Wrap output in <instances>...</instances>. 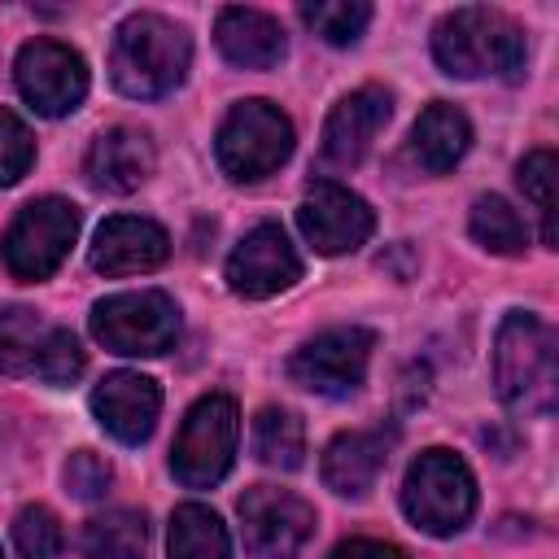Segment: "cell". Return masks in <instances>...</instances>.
Instances as JSON below:
<instances>
[{"mask_svg": "<svg viewBox=\"0 0 559 559\" xmlns=\"http://www.w3.org/2000/svg\"><path fill=\"white\" fill-rule=\"evenodd\" d=\"M192 39L162 13H131L109 48V79L131 100H157L188 74Z\"/></svg>", "mask_w": 559, "mask_h": 559, "instance_id": "1", "label": "cell"}, {"mask_svg": "<svg viewBox=\"0 0 559 559\" xmlns=\"http://www.w3.org/2000/svg\"><path fill=\"white\" fill-rule=\"evenodd\" d=\"M493 389L511 411L546 415L559 389L555 328L528 310H511L493 336Z\"/></svg>", "mask_w": 559, "mask_h": 559, "instance_id": "2", "label": "cell"}, {"mask_svg": "<svg viewBox=\"0 0 559 559\" xmlns=\"http://www.w3.org/2000/svg\"><path fill=\"white\" fill-rule=\"evenodd\" d=\"M432 57L445 74L454 79H480V74H502V79H520L524 74V31L498 13V9H454L432 26Z\"/></svg>", "mask_w": 559, "mask_h": 559, "instance_id": "3", "label": "cell"}, {"mask_svg": "<svg viewBox=\"0 0 559 559\" xmlns=\"http://www.w3.org/2000/svg\"><path fill=\"white\" fill-rule=\"evenodd\" d=\"M402 511L432 537H454L476 511V480L450 450H424L402 480Z\"/></svg>", "mask_w": 559, "mask_h": 559, "instance_id": "4", "label": "cell"}, {"mask_svg": "<svg viewBox=\"0 0 559 559\" xmlns=\"http://www.w3.org/2000/svg\"><path fill=\"white\" fill-rule=\"evenodd\" d=\"M240 437V411L227 393H205L179 424L170 467L188 489H210L231 472Z\"/></svg>", "mask_w": 559, "mask_h": 559, "instance_id": "5", "label": "cell"}, {"mask_svg": "<svg viewBox=\"0 0 559 559\" xmlns=\"http://www.w3.org/2000/svg\"><path fill=\"white\" fill-rule=\"evenodd\" d=\"M214 153H218V166L236 183L262 179V175H271V170H280L288 162V153H293V122L271 100H240L223 118Z\"/></svg>", "mask_w": 559, "mask_h": 559, "instance_id": "6", "label": "cell"}, {"mask_svg": "<svg viewBox=\"0 0 559 559\" xmlns=\"http://www.w3.org/2000/svg\"><path fill=\"white\" fill-rule=\"evenodd\" d=\"M92 336L114 354H166L179 336V310L166 293L140 288V293H114L92 306Z\"/></svg>", "mask_w": 559, "mask_h": 559, "instance_id": "7", "label": "cell"}, {"mask_svg": "<svg viewBox=\"0 0 559 559\" xmlns=\"http://www.w3.org/2000/svg\"><path fill=\"white\" fill-rule=\"evenodd\" d=\"M79 236V210L61 197H39L17 210L4 231V266L17 280H48Z\"/></svg>", "mask_w": 559, "mask_h": 559, "instance_id": "8", "label": "cell"}, {"mask_svg": "<svg viewBox=\"0 0 559 559\" xmlns=\"http://www.w3.org/2000/svg\"><path fill=\"white\" fill-rule=\"evenodd\" d=\"M240 537L253 559H293L314 533V507L280 485H253L236 502Z\"/></svg>", "mask_w": 559, "mask_h": 559, "instance_id": "9", "label": "cell"}, {"mask_svg": "<svg viewBox=\"0 0 559 559\" xmlns=\"http://www.w3.org/2000/svg\"><path fill=\"white\" fill-rule=\"evenodd\" d=\"M371 349H376V332L367 328H328L319 336H310L293 358H288V376L310 389V393H323V397H349L362 376H367V362H371Z\"/></svg>", "mask_w": 559, "mask_h": 559, "instance_id": "10", "label": "cell"}, {"mask_svg": "<svg viewBox=\"0 0 559 559\" xmlns=\"http://www.w3.org/2000/svg\"><path fill=\"white\" fill-rule=\"evenodd\" d=\"M13 79H17L22 100L35 114H44V118H61V114L79 109L83 96H87V66H83V57L74 48L57 44V39L22 44Z\"/></svg>", "mask_w": 559, "mask_h": 559, "instance_id": "11", "label": "cell"}, {"mask_svg": "<svg viewBox=\"0 0 559 559\" xmlns=\"http://www.w3.org/2000/svg\"><path fill=\"white\" fill-rule=\"evenodd\" d=\"M301 280V258L280 223H258L227 258V284L240 297H275Z\"/></svg>", "mask_w": 559, "mask_h": 559, "instance_id": "12", "label": "cell"}, {"mask_svg": "<svg viewBox=\"0 0 559 559\" xmlns=\"http://www.w3.org/2000/svg\"><path fill=\"white\" fill-rule=\"evenodd\" d=\"M297 227L319 253L332 258L367 245V236L376 231V214L358 192L341 183H314L297 205Z\"/></svg>", "mask_w": 559, "mask_h": 559, "instance_id": "13", "label": "cell"}, {"mask_svg": "<svg viewBox=\"0 0 559 559\" xmlns=\"http://www.w3.org/2000/svg\"><path fill=\"white\" fill-rule=\"evenodd\" d=\"M92 415L122 445H140V441H148V432L162 415V389H157V380H148L140 371H109L92 389Z\"/></svg>", "mask_w": 559, "mask_h": 559, "instance_id": "14", "label": "cell"}, {"mask_svg": "<svg viewBox=\"0 0 559 559\" xmlns=\"http://www.w3.org/2000/svg\"><path fill=\"white\" fill-rule=\"evenodd\" d=\"M170 253V236L153 223V218H131V214H118V218H105L96 227V240H92V271L118 280V275H140V271H153L162 266Z\"/></svg>", "mask_w": 559, "mask_h": 559, "instance_id": "15", "label": "cell"}, {"mask_svg": "<svg viewBox=\"0 0 559 559\" xmlns=\"http://www.w3.org/2000/svg\"><path fill=\"white\" fill-rule=\"evenodd\" d=\"M389 114H393V100L384 87H358L341 96L323 122V157L332 166H358L376 144V135L384 131Z\"/></svg>", "mask_w": 559, "mask_h": 559, "instance_id": "16", "label": "cell"}, {"mask_svg": "<svg viewBox=\"0 0 559 559\" xmlns=\"http://www.w3.org/2000/svg\"><path fill=\"white\" fill-rule=\"evenodd\" d=\"M83 175L100 192H135L153 175V144L135 127H109L92 140Z\"/></svg>", "mask_w": 559, "mask_h": 559, "instance_id": "17", "label": "cell"}, {"mask_svg": "<svg viewBox=\"0 0 559 559\" xmlns=\"http://www.w3.org/2000/svg\"><path fill=\"white\" fill-rule=\"evenodd\" d=\"M214 44L218 52L240 66V70H271L284 61L288 52V39H284V26L262 13V9H223L218 22H214Z\"/></svg>", "mask_w": 559, "mask_h": 559, "instance_id": "18", "label": "cell"}, {"mask_svg": "<svg viewBox=\"0 0 559 559\" xmlns=\"http://www.w3.org/2000/svg\"><path fill=\"white\" fill-rule=\"evenodd\" d=\"M389 445H393V432H384V428H354V432L332 437L323 450V485L332 493L362 498L376 485V476L389 459Z\"/></svg>", "mask_w": 559, "mask_h": 559, "instance_id": "19", "label": "cell"}, {"mask_svg": "<svg viewBox=\"0 0 559 559\" xmlns=\"http://www.w3.org/2000/svg\"><path fill=\"white\" fill-rule=\"evenodd\" d=\"M472 148V122L463 109L437 100L428 105L419 118H415V131H411V153L415 162L428 170V175H445L463 162V153Z\"/></svg>", "mask_w": 559, "mask_h": 559, "instance_id": "20", "label": "cell"}, {"mask_svg": "<svg viewBox=\"0 0 559 559\" xmlns=\"http://www.w3.org/2000/svg\"><path fill=\"white\" fill-rule=\"evenodd\" d=\"M52 336V323H44L26 306L0 310V376H35L44 345Z\"/></svg>", "mask_w": 559, "mask_h": 559, "instance_id": "21", "label": "cell"}, {"mask_svg": "<svg viewBox=\"0 0 559 559\" xmlns=\"http://www.w3.org/2000/svg\"><path fill=\"white\" fill-rule=\"evenodd\" d=\"M148 550V520L144 511H105L83 524V555L87 559H144Z\"/></svg>", "mask_w": 559, "mask_h": 559, "instance_id": "22", "label": "cell"}, {"mask_svg": "<svg viewBox=\"0 0 559 559\" xmlns=\"http://www.w3.org/2000/svg\"><path fill=\"white\" fill-rule=\"evenodd\" d=\"M166 546H170V559H231V537L223 520L201 502L175 507Z\"/></svg>", "mask_w": 559, "mask_h": 559, "instance_id": "23", "label": "cell"}, {"mask_svg": "<svg viewBox=\"0 0 559 559\" xmlns=\"http://www.w3.org/2000/svg\"><path fill=\"white\" fill-rule=\"evenodd\" d=\"M253 454H258V463L280 467V472L301 467V454H306L301 419L293 411H284V406L258 411V419H253Z\"/></svg>", "mask_w": 559, "mask_h": 559, "instance_id": "24", "label": "cell"}, {"mask_svg": "<svg viewBox=\"0 0 559 559\" xmlns=\"http://www.w3.org/2000/svg\"><path fill=\"white\" fill-rule=\"evenodd\" d=\"M472 236L489 253H520L528 245V223L520 218V210L511 201L489 192V197H476V205H472Z\"/></svg>", "mask_w": 559, "mask_h": 559, "instance_id": "25", "label": "cell"}, {"mask_svg": "<svg viewBox=\"0 0 559 559\" xmlns=\"http://www.w3.org/2000/svg\"><path fill=\"white\" fill-rule=\"evenodd\" d=\"M301 22L328 44H354L371 22V4H362V0H314V4H301Z\"/></svg>", "mask_w": 559, "mask_h": 559, "instance_id": "26", "label": "cell"}, {"mask_svg": "<svg viewBox=\"0 0 559 559\" xmlns=\"http://www.w3.org/2000/svg\"><path fill=\"white\" fill-rule=\"evenodd\" d=\"M520 188L524 197L533 201L537 218H542V240L555 249V153L550 148H533L524 162H520Z\"/></svg>", "mask_w": 559, "mask_h": 559, "instance_id": "27", "label": "cell"}, {"mask_svg": "<svg viewBox=\"0 0 559 559\" xmlns=\"http://www.w3.org/2000/svg\"><path fill=\"white\" fill-rule=\"evenodd\" d=\"M13 546L22 559H57L61 555V520L44 502L22 507L13 520Z\"/></svg>", "mask_w": 559, "mask_h": 559, "instance_id": "28", "label": "cell"}, {"mask_svg": "<svg viewBox=\"0 0 559 559\" xmlns=\"http://www.w3.org/2000/svg\"><path fill=\"white\" fill-rule=\"evenodd\" d=\"M35 162V140L26 131V122L9 109H0V188L17 183Z\"/></svg>", "mask_w": 559, "mask_h": 559, "instance_id": "29", "label": "cell"}, {"mask_svg": "<svg viewBox=\"0 0 559 559\" xmlns=\"http://www.w3.org/2000/svg\"><path fill=\"white\" fill-rule=\"evenodd\" d=\"M44 384H74L83 376V349L74 341L70 328H52L48 345H44V358H39V371H35Z\"/></svg>", "mask_w": 559, "mask_h": 559, "instance_id": "30", "label": "cell"}, {"mask_svg": "<svg viewBox=\"0 0 559 559\" xmlns=\"http://www.w3.org/2000/svg\"><path fill=\"white\" fill-rule=\"evenodd\" d=\"M109 480H114V472H109V463L96 450H74L70 454V463H66V489L74 498L92 502V498H100L109 489Z\"/></svg>", "mask_w": 559, "mask_h": 559, "instance_id": "31", "label": "cell"}, {"mask_svg": "<svg viewBox=\"0 0 559 559\" xmlns=\"http://www.w3.org/2000/svg\"><path fill=\"white\" fill-rule=\"evenodd\" d=\"M328 559H406V550H397L393 542H371V537H349L341 542Z\"/></svg>", "mask_w": 559, "mask_h": 559, "instance_id": "32", "label": "cell"}, {"mask_svg": "<svg viewBox=\"0 0 559 559\" xmlns=\"http://www.w3.org/2000/svg\"><path fill=\"white\" fill-rule=\"evenodd\" d=\"M0 559H4V555H0Z\"/></svg>", "mask_w": 559, "mask_h": 559, "instance_id": "33", "label": "cell"}]
</instances>
